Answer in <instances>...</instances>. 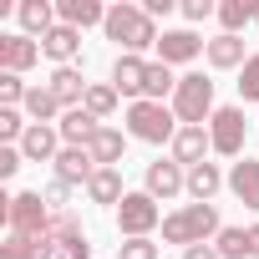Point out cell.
Returning a JSON list of instances; mask_svg holds the SVG:
<instances>
[{
    "instance_id": "cell-15",
    "label": "cell",
    "mask_w": 259,
    "mask_h": 259,
    "mask_svg": "<svg viewBox=\"0 0 259 259\" xmlns=\"http://www.w3.org/2000/svg\"><path fill=\"white\" fill-rule=\"evenodd\" d=\"M0 259H56V239L51 234H6Z\"/></svg>"
},
{
    "instance_id": "cell-37",
    "label": "cell",
    "mask_w": 259,
    "mask_h": 259,
    "mask_svg": "<svg viewBox=\"0 0 259 259\" xmlns=\"http://www.w3.org/2000/svg\"><path fill=\"white\" fill-rule=\"evenodd\" d=\"M46 203H51V213H66V203H71V183H46Z\"/></svg>"
},
{
    "instance_id": "cell-38",
    "label": "cell",
    "mask_w": 259,
    "mask_h": 259,
    "mask_svg": "<svg viewBox=\"0 0 259 259\" xmlns=\"http://www.w3.org/2000/svg\"><path fill=\"white\" fill-rule=\"evenodd\" d=\"M21 163H26V153H21V148H0V178H16V173H21Z\"/></svg>"
},
{
    "instance_id": "cell-20",
    "label": "cell",
    "mask_w": 259,
    "mask_h": 259,
    "mask_svg": "<svg viewBox=\"0 0 259 259\" xmlns=\"http://www.w3.org/2000/svg\"><path fill=\"white\" fill-rule=\"evenodd\" d=\"M46 87H51V97L71 112V107H81V102H87V87H92V81H81V71H76V66H56Z\"/></svg>"
},
{
    "instance_id": "cell-17",
    "label": "cell",
    "mask_w": 259,
    "mask_h": 259,
    "mask_svg": "<svg viewBox=\"0 0 259 259\" xmlns=\"http://www.w3.org/2000/svg\"><path fill=\"white\" fill-rule=\"evenodd\" d=\"M56 133H61V143L66 148H87L97 133H102V122L87 112V107H71V112H61V122H56Z\"/></svg>"
},
{
    "instance_id": "cell-8",
    "label": "cell",
    "mask_w": 259,
    "mask_h": 259,
    "mask_svg": "<svg viewBox=\"0 0 259 259\" xmlns=\"http://www.w3.org/2000/svg\"><path fill=\"white\" fill-rule=\"evenodd\" d=\"M46 51H41V41H31V36H21V31H11V36H0V71H31L36 61H41Z\"/></svg>"
},
{
    "instance_id": "cell-19",
    "label": "cell",
    "mask_w": 259,
    "mask_h": 259,
    "mask_svg": "<svg viewBox=\"0 0 259 259\" xmlns=\"http://www.w3.org/2000/svg\"><path fill=\"white\" fill-rule=\"evenodd\" d=\"M51 168H56L61 183H92V178H97V158H92L87 148H61Z\"/></svg>"
},
{
    "instance_id": "cell-28",
    "label": "cell",
    "mask_w": 259,
    "mask_h": 259,
    "mask_svg": "<svg viewBox=\"0 0 259 259\" xmlns=\"http://www.w3.org/2000/svg\"><path fill=\"white\" fill-rule=\"evenodd\" d=\"M213 249H219V259H254L249 254V229H239V224H224Z\"/></svg>"
},
{
    "instance_id": "cell-23",
    "label": "cell",
    "mask_w": 259,
    "mask_h": 259,
    "mask_svg": "<svg viewBox=\"0 0 259 259\" xmlns=\"http://www.w3.org/2000/svg\"><path fill=\"white\" fill-rule=\"evenodd\" d=\"M41 51H46L56 66H71V61L81 56V31H76V26H56V31L41 41Z\"/></svg>"
},
{
    "instance_id": "cell-29",
    "label": "cell",
    "mask_w": 259,
    "mask_h": 259,
    "mask_svg": "<svg viewBox=\"0 0 259 259\" xmlns=\"http://www.w3.org/2000/svg\"><path fill=\"white\" fill-rule=\"evenodd\" d=\"M173 92H178V76H173V66L153 61V66H148V87H143V102H163V97H173Z\"/></svg>"
},
{
    "instance_id": "cell-9",
    "label": "cell",
    "mask_w": 259,
    "mask_h": 259,
    "mask_svg": "<svg viewBox=\"0 0 259 259\" xmlns=\"http://www.w3.org/2000/svg\"><path fill=\"white\" fill-rule=\"evenodd\" d=\"M203 46H208V41H198L188 26H183V31H163V41H158V61H163V66H188V61L203 56Z\"/></svg>"
},
{
    "instance_id": "cell-3",
    "label": "cell",
    "mask_w": 259,
    "mask_h": 259,
    "mask_svg": "<svg viewBox=\"0 0 259 259\" xmlns=\"http://www.w3.org/2000/svg\"><path fill=\"white\" fill-rule=\"evenodd\" d=\"M173 117H178V127H208V117L219 112L213 107V81L203 76V71H188V76H178V92H173Z\"/></svg>"
},
{
    "instance_id": "cell-32",
    "label": "cell",
    "mask_w": 259,
    "mask_h": 259,
    "mask_svg": "<svg viewBox=\"0 0 259 259\" xmlns=\"http://www.w3.org/2000/svg\"><path fill=\"white\" fill-rule=\"evenodd\" d=\"M31 133V122L21 107H0V138H6V148H21V138Z\"/></svg>"
},
{
    "instance_id": "cell-30",
    "label": "cell",
    "mask_w": 259,
    "mask_h": 259,
    "mask_svg": "<svg viewBox=\"0 0 259 259\" xmlns=\"http://www.w3.org/2000/svg\"><path fill=\"white\" fill-rule=\"evenodd\" d=\"M117 97H122V92H117L112 81H92V87H87V102H81V107H87V112H92V117L102 122V117H112V112H117Z\"/></svg>"
},
{
    "instance_id": "cell-4",
    "label": "cell",
    "mask_w": 259,
    "mask_h": 259,
    "mask_svg": "<svg viewBox=\"0 0 259 259\" xmlns=\"http://www.w3.org/2000/svg\"><path fill=\"white\" fill-rule=\"evenodd\" d=\"M127 138L138 143H173L178 138V117L168 102H133L127 107Z\"/></svg>"
},
{
    "instance_id": "cell-2",
    "label": "cell",
    "mask_w": 259,
    "mask_h": 259,
    "mask_svg": "<svg viewBox=\"0 0 259 259\" xmlns=\"http://www.w3.org/2000/svg\"><path fill=\"white\" fill-rule=\"evenodd\" d=\"M219 208L213 203H183V208H173L168 219H163V239L168 244H183V249H193V244H208V239H219Z\"/></svg>"
},
{
    "instance_id": "cell-7",
    "label": "cell",
    "mask_w": 259,
    "mask_h": 259,
    "mask_svg": "<svg viewBox=\"0 0 259 259\" xmlns=\"http://www.w3.org/2000/svg\"><path fill=\"white\" fill-rule=\"evenodd\" d=\"M244 133H249V122H244V107H219L208 117V138H213V153L219 158H244Z\"/></svg>"
},
{
    "instance_id": "cell-1",
    "label": "cell",
    "mask_w": 259,
    "mask_h": 259,
    "mask_svg": "<svg viewBox=\"0 0 259 259\" xmlns=\"http://www.w3.org/2000/svg\"><path fill=\"white\" fill-rule=\"evenodd\" d=\"M107 41H117L127 56H143L148 46H158L163 36H158V21L143 11V6H112L107 11Z\"/></svg>"
},
{
    "instance_id": "cell-12",
    "label": "cell",
    "mask_w": 259,
    "mask_h": 259,
    "mask_svg": "<svg viewBox=\"0 0 259 259\" xmlns=\"http://www.w3.org/2000/svg\"><path fill=\"white\" fill-rule=\"evenodd\" d=\"M148 66L153 61H143V56H117L112 61V87L122 92V97H133V102H143V87H148Z\"/></svg>"
},
{
    "instance_id": "cell-16",
    "label": "cell",
    "mask_w": 259,
    "mask_h": 259,
    "mask_svg": "<svg viewBox=\"0 0 259 259\" xmlns=\"http://www.w3.org/2000/svg\"><path fill=\"white\" fill-rule=\"evenodd\" d=\"M229 193H234L244 208L259 213V158H239V163L229 168Z\"/></svg>"
},
{
    "instance_id": "cell-6",
    "label": "cell",
    "mask_w": 259,
    "mask_h": 259,
    "mask_svg": "<svg viewBox=\"0 0 259 259\" xmlns=\"http://www.w3.org/2000/svg\"><path fill=\"white\" fill-rule=\"evenodd\" d=\"M51 203L46 193H11V213H6V229L11 234H51Z\"/></svg>"
},
{
    "instance_id": "cell-22",
    "label": "cell",
    "mask_w": 259,
    "mask_h": 259,
    "mask_svg": "<svg viewBox=\"0 0 259 259\" xmlns=\"http://www.w3.org/2000/svg\"><path fill=\"white\" fill-rule=\"evenodd\" d=\"M219 188H229V173H219V163L188 168V198H193V203H213Z\"/></svg>"
},
{
    "instance_id": "cell-14",
    "label": "cell",
    "mask_w": 259,
    "mask_h": 259,
    "mask_svg": "<svg viewBox=\"0 0 259 259\" xmlns=\"http://www.w3.org/2000/svg\"><path fill=\"white\" fill-rule=\"evenodd\" d=\"M208 153H213L208 127H178V138H173V163L178 168H198Z\"/></svg>"
},
{
    "instance_id": "cell-36",
    "label": "cell",
    "mask_w": 259,
    "mask_h": 259,
    "mask_svg": "<svg viewBox=\"0 0 259 259\" xmlns=\"http://www.w3.org/2000/svg\"><path fill=\"white\" fill-rule=\"evenodd\" d=\"M208 16H219L213 0H183V21H188V26H198V21H208Z\"/></svg>"
},
{
    "instance_id": "cell-34",
    "label": "cell",
    "mask_w": 259,
    "mask_h": 259,
    "mask_svg": "<svg viewBox=\"0 0 259 259\" xmlns=\"http://www.w3.org/2000/svg\"><path fill=\"white\" fill-rule=\"evenodd\" d=\"M239 97L244 102H259V51L244 61V71H239Z\"/></svg>"
},
{
    "instance_id": "cell-26",
    "label": "cell",
    "mask_w": 259,
    "mask_h": 259,
    "mask_svg": "<svg viewBox=\"0 0 259 259\" xmlns=\"http://www.w3.org/2000/svg\"><path fill=\"white\" fill-rule=\"evenodd\" d=\"M21 107H26V117H31V122H41V127H51V122H61V112H66V107H61V102L51 97V87H31Z\"/></svg>"
},
{
    "instance_id": "cell-24",
    "label": "cell",
    "mask_w": 259,
    "mask_h": 259,
    "mask_svg": "<svg viewBox=\"0 0 259 259\" xmlns=\"http://www.w3.org/2000/svg\"><path fill=\"white\" fill-rule=\"evenodd\" d=\"M203 56H208V66H219V71H234V66L244 71V61H249V56H244V41H239V36H224V31L203 46Z\"/></svg>"
},
{
    "instance_id": "cell-41",
    "label": "cell",
    "mask_w": 259,
    "mask_h": 259,
    "mask_svg": "<svg viewBox=\"0 0 259 259\" xmlns=\"http://www.w3.org/2000/svg\"><path fill=\"white\" fill-rule=\"evenodd\" d=\"M249 254L259 259V224H249Z\"/></svg>"
},
{
    "instance_id": "cell-35",
    "label": "cell",
    "mask_w": 259,
    "mask_h": 259,
    "mask_svg": "<svg viewBox=\"0 0 259 259\" xmlns=\"http://www.w3.org/2000/svg\"><path fill=\"white\" fill-rule=\"evenodd\" d=\"M26 81L16 76V71H0V107H16V102H26Z\"/></svg>"
},
{
    "instance_id": "cell-33",
    "label": "cell",
    "mask_w": 259,
    "mask_h": 259,
    "mask_svg": "<svg viewBox=\"0 0 259 259\" xmlns=\"http://www.w3.org/2000/svg\"><path fill=\"white\" fill-rule=\"evenodd\" d=\"M117 259H163V249L153 239H122L117 244Z\"/></svg>"
},
{
    "instance_id": "cell-5",
    "label": "cell",
    "mask_w": 259,
    "mask_h": 259,
    "mask_svg": "<svg viewBox=\"0 0 259 259\" xmlns=\"http://www.w3.org/2000/svg\"><path fill=\"white\" fill-rule=\"evenodd\" d=\"M163 224V208L153 193H127L117 203V234L122 239H153V229Z\"/></svg>"
},
{
    "instance_id": "cell-31",
    "label": "cell",
    "mask_w": 259,
    "mask_h": 259,
    "mask_svg": "<svg viewBox=\"0 0 259 259\" xmlns=\"http://www.w3.org/2000/svg\"><path fill=\"white\" fill-rule=\"evenodd\" d=\"M219 21H224V36H239V26H259V11L244 6V0H224V6H219Z\"/></svg>"
},
{
    "instance_id": "cell-27",
    "label": "cell",
    "mask_w": 259,
    "mask_h": 259,
    "mask_svg": "<svg viewBox=\"0 0 259 259\" xmlns=\"http://www.w3.org/2000/svg\"><path fill=\"white\" fill-rule=\"evenodd\" d=\"M87 198H92V203H107V208H117V203L127 198V188H122V173H117V168H97V178L87 183Z\"/></svg>"
},
{
    "instance_id": "cell-13",
    "label": "cell",
    "mask_w": 259,
    "mask_h": 259,
    "mask_svg": "<svg viewBox=\"0 0 259 259\" xmlns=\"http://www.w3.org/2000/svg\"><path fill=\"white\" fill-rule=\"evenodd\" d=\"M16 16H21V36H31V41H46V36L61 26L51 0H21V6H16Z\"/></svg>"
},
{
    "instance_id": "cell-39",
    "label": "cell",
    "mask_w": 259,
    "mask_h": 259,
    "mask_svg": "<svg viewBox=\"0 0 259 259\" xmlns=\"http://www.w3.org/2000/svg\"><path fill=\"white\" fill-rule=\"evenodd\" d=\"M183 259H219V249L213 244H193V249H183Z\"/></svg>"
},
{
    "instance_id": "cell-25",
    "label": "cell",
    "mask_w": 259,
    "mask_h": 259,
    "mask_svg": "<svg viewBox=\"0 0 259 259\" xmlns=\"http://www.w3.org/2000/svg\"><path fill=\"white\" fill-rule=\"evenodd\" d=\"M56 16H61V26H76V31L107 26V11L97 6V0H56Z\"/></svg>"
},
{
    "instance_id": "cell-11",
    "label": "cell",
    "mask_w": 259,
    "mask_h": 259,
    "mask_svg": "<svg viewBox=\"0 0 259 259\" xmlns=\"http://www.w3.org/2000/svg\"><path fill=\"white\" fill-rule=\"evenodd\" d=\"M143 193H153V198H178V193H188V168H178L173 158L163 163H148V188Z\"/></svg>"
},
{
    "instance_id": "cell-10",
    "label": "cell",
    "mask_w": 259,
    "mask_h": 259,
    "mask_svg": "<svg viewBox=\"0 0 259 259\" xmlns=\"http://www.w3.org/2000/svg\"><path fill=\"white\" fill-rule=\"evenodd\" d=\"M51 239H56V259H92V239L81 234V224L71 213L51 219Z\"/></svg>"
},
{
    "instance_id": "cell-21",
    "label": "cell",
    "mask_w": 259,
    "mask_h": 259,
    "mask_svg": "<svg viewBox=\"0 0 259 259\" xmlns=\"http://www.w3.org/2000/svg\"><path fill=\"white\" fill-rule=\"evenodd\" d=\"M87 153L97 158V168H117V163H122V153H127V133H117L112 122H102V133L87 143Z\"/></svg>"
},
{
    "instance_id": "cell-18",
    "label": "cell",
    "mask_w": 259,
    "mask_h": 259,
    "mask_svg": "<svg viewBox=\"0 0 259 259\" xmlns=\"http://www.w3.org/2000/svg\"><path fill=\"white\" fill-rule=\"evenodd\" d=\"M66 143H61V133L56 127H41V122H31V133L21 138V153H26V163H56V153H61Z\"/></svg>"
},
{
    "instance_id": "cell-40",
    "label": "cell",
    "mask_w": 259,
    "mask_h": 259,
    "mask_svg": "<svg viewBox=\"0 0 259 259\" xmlns=\"http://www.w3.org/2000/svg\"><path fill=\"white\" fill-rule=\"evenodd\" d=\"M143 11L158 21V16H168V11H173V0H143Z\"/></svg>"
}]
</instances>
